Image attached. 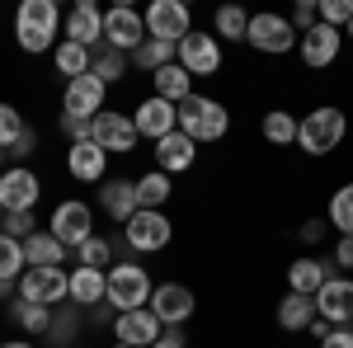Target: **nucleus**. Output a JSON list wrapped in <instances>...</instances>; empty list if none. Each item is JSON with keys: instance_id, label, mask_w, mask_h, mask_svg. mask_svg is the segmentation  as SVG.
<instances>
[{"instance_id": "obj_1", "label": "nucleus", "mask_w": 353, "mask_h": 348, "mask_svg": "<svg viewBox=\"0 0 353 348\" xmlns=\"http://www.w3.org/2000/svg\"><path fill=\"white\" fill-rule=\"evenodd\" d=\"M66 24V14L57 10V0H24L19 10H14V38H19V48L24 52H52L57 33Z\"/></svg>"}, {"instance_id": "obj_2", "label": "nucleus", "mask_w": 353, "mask_h": 348, "mask_svg": "<svg viewBox=\"0 0 353 348\" xmlns=\"http://www.w3.org/2000/svg\"><path fill=\"white\" fill-rule=\"evenodd\" d=\"M179 132L198 141V146H208V141H221V136L231 132V113L221 99H208V94H189L184 104H179Z\"/></svg>"}, {"instance_id": "obj_3", "label": "nucleus", "mask_w": 353, "mask_h": 348, "mask_svg": "<svg viewBox=\"0 0 353 348\" xmlns=\"http://www.w3.org/2000/svg\"><path fill=\"white\" fill-rule=\"evenodd\" d=\"M344 132H349V118L334 104H321L297 123V151H306V156H330L344 141Z\"/></svg>"}, {"instance_id": "obj_4", "label": "nucleus", "mask_w": 353, "mask_h": 348, "mask_svg": "<svg viewBox=\"0 0 353 348\" xmlns=\"http://www.w3.org/2000/svg\"><path fill=\"white\" fill-rule=\"evenodd\" d=\"M151 292H156V283H151V273L146 264H113L109 268V306L123 316V311H141V306H151Z\"/></svg>"}, {"instance_id": "obj_5", "label": "nucleus", "mask_w": 353, "mask_h": 348, "mask_svg": "<svg viewBox=\"0 0 353 348\" xmlns=\"http://www.w3.org/2000/svg\"><path fill=\"white\" fill-rule=\"evenodd\" d=\"M141 19H146V38H161V43H174V48L193 33V14L184 0H151L141 10Z\"/></svg>"}, {"instance_id": "obj_6", "label": "nucleus", "mask_w": 353, "mask_h": 348, "mask_svg": "<svg viewBox=\"0 0 353 348\" xmlns=\"http://www.w3.org/2000/svg\"><path fill=\"white\" fill-rule=\"evenodd\" d=\"M297 28H292V19L288 14H273V10H264V14H250V33H245V43L254 48V52H269V57H283L297 48Z\"/></svg>"}, {"instance_id": "obj_7", "label": "nucleus", "mask_w": 353, "mask_h": 348, "mask_svg": "<svg viewBox=\"0 0 353 348\" xmlns=\"http://www.w3.org/2000/svg\"><path fill=\"white\" fill-rule=\"evenodd\" d=\"M19 301H33V306H66L71 301V273L66 268H28L19 278Z\"/></svg>"}, {"instance_id": "obj_8", "label": "nucleus", "mask_w": 353, "mask_h": 348, "mask_svg": "<svg viewBox=\"0 0 353 348\" xmlns=\"http://www.w3.org/2000/svg\"><path fill=\"white\" fill-rule=\"evenodd\" d=\"M123 231V245L132 249V254H156L165 245L174 240V226H170V216L165 212H151V207H141V212L128 221V226H118Z\"/></svg>"}, {"instance_id": "obj_9", "label": "nucleus", "mask_w": 353, "mask_h": 348, "mask_svg": "<svg viewBox=\"0 0 353 348\" xmlns=\"http://www.w3.org/2000/svg\"><path fill=\"white\" fill-rule=\"evenodd\" d=\"M104 43H109L113 52L132 57L141 43H146V19H141V10L132 5H113L104 10Z\"/></svg>"}, {"instance_id": "obj_10", "label": "nucleus", "mask_w": 353, "mask_h": 348, "mask_svg": "<svg viewBox=\"0 0 353 348\" xmlns=\"http://www.w3.org/2000/svg\"><path fill=\"white\" fill-rule=\"evenodd\" d=\"M52 236L66 245V249H81V245L94 236V212H90V203H81V198L57 203L52 207Z\"/></svg>"}, {"instance_id": "obj_11", "label": "nucleus", "mask_w": 353, "mask_h": 348, "mask_svg": "<svg viewBox=\"0 0 353 348\" xmlns=\"http://www.w3.org/2000/svg\"><path fill=\"white\" fill-rule=\"evenodd\" d=\"M90 141L99 146V151H109V156H132L137 151V123L128 113H99L94 123H90Z\"/></svg>"}, {"instance_id": "obj_12", "label": "nucleus", "mask_w": 353, "mask_h": 348, "mask_svg": "<svg viewBox=\"0 0 353 348\" xmlns=\"http://www.w3.org/2000/svg\"><path fill=\"white\" fill-rule=\"evenodd\" d=\"M104 99H109V85L99 76H81V81H66V90H61V113L94 123L104 113Z\"/></svg>"}, {"instance_id": "obj_13", "label": "nucleus", "mask_w": 353, "mask_h": 348, "mask_svg": "<svg viewBox=\"0 0 353 348\" xmlns=\"http://www.w3.org/2000/svg\"><path fill=\"white\" fill-rule=\"evenodd\" d=\"M38 198H43V179L28 165H10L0 174V207L5 212H33Z\"/></svg>"}, {"instance_id": "obj_14", "label": "nucleus", "mask_w": 353, "mask_h": 348, "mask_svg": "<svg viewBox=\"0 0 353 348\" xmlns=\"http://www.w3.org/2000/svg\"><path fill=\"white\" fill-rule=\"evenodd\" d=\"M174 61H179L189 76H217V71H221V43H217V33H189V38L174 48Z\"/></svg>"}, {"instance_id": "obj_15", "label": "nucleus", "mask_w": 353, "mask_h": 348, "mask_svg": "<svg viewBox=\"0 0 353 348\" xmlns=\"http://www.w3.org/2000/svg\"><path fill=\"white\" fill-rule=\"evenodd\" d=\"M132 123H137V136L161 141V136L179 132V104H170V99H161V94H146V99L132 108Z\"/></svg>"}, {"instance_id": "obj_16", "label": "nucleus", "mask_w": 353, "mask_h": 348, "mask_svg": "<svg viewBox=\"0 0 353 348\" xmlns=\"http://www.w3.org/2000/svg\"><path fill=\"white\" fill-rule=\"evenodd\" d=\"M193 306H198L193 287H184V283H156V292H151V311L165 329H179L193 316Z\"/></svg>"}, {"instance_id": "obj_17", "label": "nucleus", "mask_w": 353, "mask_h": 348, "mask_svg": "<svg viewBox=\"0 0 353 348\" xmlns=\"http://www.w3.org/2000/svg\"><path fill=\"white\" fill-rule=\"evenodd\" d=\"M161 334H165V325L156 320V311H151V306H141V311H123V316L113 320V344L151 348Z\"/></svg>"}, {"instance_id": "obj_18", "label": "nucleus", "mask_w": 353, "mask_h": 348, "mask_svg": "<svg viewBox=\"0 0 353 348\" xmlns=\"http://www.w3.org/2000/svg\"><path fill=\"white\" fill-rule=\"evenodd\" d=\"M66 43H81V48H99L104 43V10L94 5V0H76L71 10H66Z\"/></svg>"}, {"instance_id": "obj_19", "label": "nucleus", "mask_w": 353, "mask_h": 348, "mask_svg": "<svg viewBox=\"0 0 353 348\" xmlns=\"http://www.w3.org/2000/svg\"><path fill=\"white\" fill-rule=\"evenodd\" d=\"M339 48H344V33L330 28V24H316L311 33H301V38H297V52H301V61H306L311 71L334 66V61H339Z\"/></svg>"}, {"instance_id": "obj_20", "label": "nucleus", "mask_w": 353, "mask_h": 348, "mask_svg": "<svg viewBox=\"0 0 353 348\" xmlns=\"http://www.w3.org/2000/svg\"><path fill=\"white\" fill-rule=\"evenodd\" d=\"M316 316L330 320L334 329H339V325H353V278H344V273L330 278L325 287L316 292Z\"/></svg>"}, {"instance_id": "obj_21", "label": "nucleus", "mask_w": 353, "mask_h": 348, "mask_svg": "<svg viewBox=\"0 0 353 348\" xmlns=\"http://www.w3.org/2000/svg\"><path fill=\"white\" fill-rule=\"evenodd\" d=\"M99 212L118 221V226H128L137 212H141V203H137V179H104L99 184Z\"/></svg>"}, {"instance_id": "obj_22", "label": "nucleus", "mask_w": 353, "mask_h": 348, "mask_svg": "<svg viewBox=\"0 0 353 348\" xmlns=\"http://www.w3.org/2000/svg\"><path fill=\"white\" fill-rule=\"evenodd\" d=\"M66 170H71V179H81V184H104V179H109V151H99L94 141H76V146L66 151Z\"/></svg>"}, {"instance_id": "obj_23", "label": "nucleus", "mask_w": 353, "mask_h": 348, "mask_svg": "<svg viewBox=\"0 0 353 348\" xmlns=\"http://www.w3.org/2000/svg\"><path fill=\"white\" fill-rule=\"evenodd\" d=\"M104 301H109V273H99V268H85V264L71 268V306H81V311H94V306H104Z\"/></svg>"}, {"instance_id": "obj_24", "label": "nucleus", "mask_w": 353, "mask_h": 348, "mask_svg": "<svg viewBox=\"0 0 353 348\" xmlns=\"http://www.w3.org/2000/svg\"><path fill=\"white\" fill-rule=\"evenodd\" d=\"M193 161H198V141H189L184 132H170V136L156 141V170H165L170 179L193 170Z\"/></svg>"}, {"instance_id": "obj_25", "label": "nucleus", "mask_w": 353, "mask_h": 348, "mask_svg": "<svg viewBox=\"0 0 353 348\" xmlns=\"http://www.w3.org/2000/svg\"><path fill=\"white\" fill-rule=\"evenodd\" d=\"M330 268H334V264H321L316 254H301V259H292V264H288V292L316 296V292L330 283V278H334Z\"/></svg>"}, {"instance_id": "obj_26", "label": "nucleus", "mask_w": 353, "mask_h": 348, "mask_svg": "<svg viewBox=\"0 0 353 348\" xmlns=\"http://www.w3.org/2000/svg\"><path fill=\"white\" fill-rule=\"evenodd\" d=\"M316 325V296H301V292H288L278 301V329H288V334H301V329H311Z\"/></svg>"}, {"instance_id": "obj_27", "label": "nucleus", "mask_w": 353, "mask_h": 348, "mask_svg": "<svg viewBox=\"0 0 353 348\" xmlns=\"http://www.w3.org/2000/svg\"><path fill=\"white\" fill-rule=\"evenodd\" d=\"M24 259L28 268H61L66 264V245L57 240L52 231H33L24 240Z\"/></svg>"}, {"instance_id": "obj_28", "label": "nucleus", "mask_w": 353, "mask_h": 348, "mask_svg": "<svg viewBox=\"0 0 353 348\" xmlns=\"http://www.w3.org/2000/svg\"><path fill=\"white\" fill-rule=\"evenodd\" d=\"M151 85H156L151 94H161V99H170V104H184V99L193 94V76L184 71V66H179V61L161 66V71L151 76Z\"/></svg>"}, {"instance_id": "obj_29", "label": "nucleus", "mask_w": 353, "mask_h": 348, "mask_svg": "<svg viewBox=\"0 0 353 348\" xmlns=\"http://www.w3.org/2000/svg\"><path fill=\"white\" fill-rule=\"evenodd\" d=\"M170 193H174V184H170V174H165V170H146V174L137 179V203H141V207H151V212H165Z\"/></svg>"}, {"instance_id": "obj_30", "label": "nucleus", "mask_w": 353, "mask_h": 348, "mask_svg": "<svg viewBox=\"0 0 353 348\" xmlns=\"http://www.w3.org/2000/svg\"><path fill=\"white\" fill-rule=\"evenodd\" d=\"M52 61H57V71L66 76V81H81V76H90V61H94V52L90 48H81V43H57L52 48Z\"/></svg>"}, {"instance_id": "obj_31", "label": "nucleus", "mask_w": 353, "mask_h": 348, "mask_svg": "<svg viewBox=\"0 0 353 348\" xmlns=\"http://www.w3.org/2000/svg\"><path fill=\"white\" fill-rule=\"evenodd\" d=\"M212 33H217V43H245L250 14H245L241 5H221L217 14H212Z\"/></svg>"}, {"instance_id": "obj_32", "label": "nucleus", "mask_w": 353, "mask_h": 348, "mask_svg": "<svg viewBox=\"0 0 353 348\" xmlns=\"http://www.w3.org/2000/svg\"><path fill=\"white\" fill-rule=\"evenodd\" d=\"M297 123L301 118H292L288 108H269L264 123H259V132H264L269 146H292V141H297Z\"/></svg>"}, {"instance_id": "obj_33", "label": "nucleus", "mask_w": 353, "mask_h": 348, "mask_svg": "<svg viewBox=\"0 0 353 348\" xmlns=\"http://www.w3.org/2000/svg\"><path fill=\"white\" fill-rule=\"evenodd\" d=\"M128 61H132L137 71L156 76L161 66H170V61H174V43H161V38H146V43H141V48H137V52L128 57Z\"/></svg>"}, {"instance_id": "obj_34", "label": "nucleus", "mask_w": 353, "mask_h": 348, "mask_svg": "<svg viewBox=\"0 0 353 348\" xmlns=\"http://www.w3.org/2000/svg\"><path fill=\"white\" fill-rule=\"evenodd\" d=\"M10 316L24 334H52V311L48 306H33V301H10Z\"/></svg>"}, {"instance_id": "obj_35", "label": "nucleus", "mask_w": 353, "mask_h": 348, "mask_svg": "<svg viewBox=\"0 0 353 348\" xmlns=\"http://www.w3.org/2000/svg\"><path fill=\"white\" fill-rule=\"evenodd\" d=\"M24 273H28L24 240H14V236H0V283H19Z\"/></svg>"}, {"instance_id": "obj_36", "label": "nucleus", "mask_w": 353, "mask_h": 348, "mask_svg": "<svg viewBox=\"0 0 353 348\" xmlns=\"http://www.w3.org/2000/svg\"><path fill=\"white\" fill-rule=\"evenodd\" d=\"M90 76H99L104 85L123 81V76H128V57L113 52L109 43H99V48H94V61H90Z\"/></svg>"}, {"instance_id": "obj_37", "label": "nucleus", "mask_w": 353, "mask_h": 348, "mask_svg": "<svg viewBox=\"0 0 353 348\" xmlns=\"http://www.w3.org/2000/svg\"><path fill=\"white\" fill-rule=\"evenodd\" d=\"M325 221L339 231V236H353V184H344V188H334V198H330V212H325Z\"/></svg>"}, {"instance_id": "obj_38", "label": "nucleus", "mask_w": 353, "mask_h": 348, "mask_svg": "<svg viewBox=\"0 0 353 348\" xmlns=\"http://www.w3.org/2000/svg\"><path fill=\"white\" fill-rule=\"evenodd\" d=\"M76 264H85V268H99V273H109L113 268V245L104 240V236H90V240L76 249Z\"/></svg>"}, {"instance_id": "obj_39", "label": "nucleus", "mask_w": 353, "mask_h": 348, "mask_svg": "<svg viewBox=\"0 0 353 348\" xmlns=\"http://www.w3.org/2000/svg\"><path fill=\"white\" fill-rule=\"evenodd\" d=\"M76 311H81V306H71V301L52 311V339L57 344H71V339L81 334V316H76Z\"/></svg>"}, {"instance_id": "obj_40", "label": "nucleus", "mask_w": 353, "mask_h": 348, "mask_svg": "<svg viewBox=\"0 0 353 348\" xmlns=\"http://www.w3.org/2000/svg\"><path fill=\"white\" fill-rule=\"evenodd\" d=\"M24 127H28V123H24V113H19V108H14V104H0V146H5V151L24 136Z\"/></svg>"}, {"instance_id": "obj_41", "label": "nucleus", "mask_w": 353, "mask_h": 348, "mask_svg": "<svg viewBox=\"0 0 353 348\" xmlns=\"http://www.w3.org/2000/svg\"><path fill=\"white\" fill-rule=\"evenodd\" d=\"M349 19H353V0H321V24H330V28H349Z\"/></svg>"}, {"instance_id": "obj_42", "label": "nucleus", "mask_w": 353, "mask_h": 348, "mask_svg": "<svg viewBox=\"0 0 353 348\" xmlns=\"http://www.w3.org/2000/svg\"><path fill=\"white\" fill-rule=\"evenodd\" d=\"M33 231H38L33 212H5V221H0V236H14V240H28Z\"/></svg>"}, {"instance_id": "obj_43", "label": "nucleus", "mask_w": 353, "mask_h": 348, "mask_svg": "<svg viewBox=\"0 0 353 348\" xmlns=\"http://www.w3.org/2000/svg\"><path fill=\"white\" fill-rule=\"evenodd\" d=\"M288 19H292V28H297V33H311V28L321 24V0H301Z\"/></svg>"}, {"instance_id": "obj_44", "label": "nucleus", "mask_w": 353, "mask_h": 348, "mask_svg": "<svg viewBox=\"0 0 353 348\" xmlns=\"http://www.w3.org/2000/svg\"><path fill=\"white\" fill-rule=\"evenodd\" d=\"M5 156H10L14 165H24L28 156H38V132H33V127H24V136H19V141H14V146H10Z\"/></svg>"}, {"instance_id": "obj_45", "label": "nucleus", "mask_w": 353, "mask_h": 348, "mask_svg": "<svg viewBox=\"0 0 353 348\" xmlns=\"http://www.w3.org/2000/svg\"><path fill=\"white\" fill-rule=\"evenodd\" d=\"M57 127H61V136H66L71 146H76V141H90V123H85V118H71V113H61V123H57Z\"/></svg>"}, {"instance_id": "obj_46", "label": "nucleus", "mask_w": 353, "mask_h": 348, "mask_svg": "<svg viewBox=\"0 0 353 348\" xmlns=\"http://www.w3.org/2000/svg\"><path fill=\"white\" fill-rule=\"evenodd\" d=\"M301 245H316V249H321V240H325L330 236V221H321V216H311V221H301Z\"/></svg>"}, {"instance_id": "obj_47", "label": "nucleus", "mask_w": 353, "mask_h": 348, "mask_svg": "<svg viewBox=\"0 0 353 348\" xmlns=\"http://www.w3.org/2000/svg\"><path fill=\"white\" fill-rule=\"evenodd\" d=\"M334 268H344V273L353 268V236H339L334 240Z\"/></svg>"}, {"instance_id": "obj_48", "label": "nucleus", "mask_w": 353, "mask_h": 348, "mask_svg": "<svg viewBox=\"0 0 353 348\" xmlns=\"http://www.w3.org/2000/svg\"><path fill=\"white\" fill-rule=\"evenodd\" d=\"M151 348H189V334H184V329H165Z\"/></svg>"}, {"instance_id": "obj_49", "label": "nucleus", "mask_w": 353, "mask_h": 348, "mask_svg": "<svg viewBox=\"0 0 353 348\" xmlns=\"http://www.w3.org/2000/svg\"><path fill=\"white\" fill-rule=\"evenodd\" d=\"M321 348H353V329H330V339H321Z\"/></svg>"}, {"instance_id": "obj_50", "label": "nucleus", "mask_w": 353, "mask_h": 348, "mask_svg": "<svg viewBox=\"0 0 353 348\" xmlns=\"http://www.w3.org/2000/svg\"><path fill=\"white\" fill-rule=\"evenodd\" d=\"M113 320H118V311H113L109 301H104V306H94V311H90V325H109V329H113Z\"/></svg>"}, {"instance_id": "obj_51", "label": "nucleus", "mask_w": 353, "mask_h": 348, "mask_svg": "<svg viewBox=\"0 0 353 348\" xmlns=\"http://www.w3.org/2000/svg\"><path fill=\"white\" fill-rule=\"evenodd\" d=\"M0 348H33V344H28V339H5Z\"/></svg>"}, {"instance_id": "obj_52", "label": "nucleus", "mask_w": 353, "mask_h": 348, "mask_svg": "<svg viewBox=\"0 0 353 348\" xmlns=\"http://www.w3.org/2000/svg\"><path fill=\"white\" fill-rule=\"evenodd\" d=\"M14 296V283H0V301H10Z\"/></svg>"}, {"instance_id": "obj_53", "label": "nucleus", "mask_w": 353, "mask_h": 348, "mask_svg": "<svg viewBox=\"0 0 353 348\" xmlns=\"http://www.w3.org/2000/svg\"><path fill=\"white\" fill-rule=\"evenodd\" d=\"M5 161H10V156H5V146H0V174H5V170H10V165H5Z\"/></svg>"}, {"instance_id": "obj_54", "label": "nucleus", "mask_w": 353, "mask_h": 348, "mask_svg": "<svg viewBox=\"0 0 353 348\" xmlns=\"http://www.w3.org/2000/svg\"><path fill=\"white\" fill-rule=\"evenodd\" d=\"M344 38H353V19H349V28H344Z\"/></svg>"}, {"instance_id": "obj_55", "label": "nucleus", "mask_w": 353, "mask_h": 348, "mask_svg": "<svg viewBox=\"0 0 353 348\" xmlns=\"http://www.w3.org/2000/svg\"><path fill=\"white\" fill-rule=\"evenodd\" d=\"M113 348H128V344H113Z\"/></svg>"}, {"instance_id": "obj_56", "label": "nucleus", "mask_w": 353, "mask_h": 348, "mask_svg": "<svg viewBox=\"0 0 353 348\" xmlns=\"http://www.w3.org/2000/svg\"><path fill=\"white\" fill-rule=\"evenodd\" d=\"M0 344H5V339H0Z\"/></svg>"}]
</instances>
